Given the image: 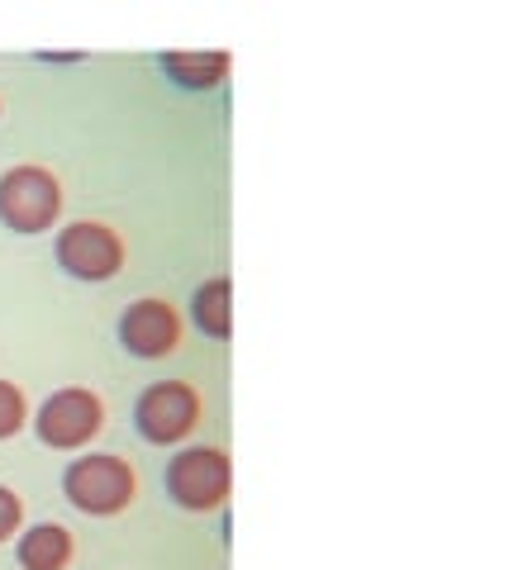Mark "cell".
Segmentation results:
<instances>
[{
  "label": "cell",
  "instance_id": "6da1fadb",
  "mask_svg": "<svg viewBox=\"0 0 509 570\" xmlns=\"http://www.w3.org/2000/svg\"><path fill=\"white\" fill-rule=\"evenodd\" d=\"M62 494L86 519H115V513H125L138 499V475L125 456L91 452V456H77L62 471Z\"/></svg>",
  "mask_w": 509,
  "mask_h": 570
},
{
  "label": "cell",
  "instance_id": "7a4b0ae2",
  "mask_svg": "<svg viewBox=\"0 0 509 570\" xmlns=\"http://www.w3.org/2000/svg\"><path fill=\"white\" fill-rule=\"evenodd\" d=\"M62 214V186L48 167H10L0 176V224L10 234H48Z\"/></svg>",
  "mask_w": 509,
  "mask_h": 570
},
{
  "label": "cell",
  "instance_id": "3957f363",
  "mask_svg": "<svg viewBox=\"0 0 509 570\" xmlns=\"http://www.w3.org/2000/svg\"><path fill=\"white\" fill-rule=\"evenodd\" d=\"M167 499L186 513H209L229 499V485H234V466L229 456L219 448H186L167 461Z\"/></svg>",
  "mask_w": 509,
  "mask_h": 570
},
{
  "label": "cell",
  "instance_id": "277c9868",
  "mask_svg": "<svg viewBox=\"0 0 509 570\" xmlns=\"http://www.w3.org/2000/svg\"><path fill=\"white\" fill-rule=\"evenodd\" d=\"M200 395H196V385H186V381H157L148 385L144 395H138L134 404V428H138V438L153 442V448H172V442H182L196 433V423H200Z\"/></svg>",
  "mask_w": 509,
  "mask_h": 570
},
{
  "label": "cell",
  "instance_id": "5b68a950",
  "mask_svg": "<svg viewBox=\"0 0 509 570\" xmlns=\"http://www.w3.org/2000/svg\"><path fill=\"white\" fill-rule=\"evenodd\" d=\"M100 428H105V404L96 390H81V385H67L58 395H48L43 409L33 414V433H39V442L52 452L86 448Z\"/></svg>",
  "mask_w": 509,
  "mask_h": 570
},
{
  "label": "cell",
  "instance_id": "8992f818",
  "mask_svg": "<svg viewBox=\"0 0 509 570\" xmlns=\"http://www.w3.org/2000/svg\"><path fill=\"white\" fill-rule=\"evenodd\" d=\"M58 266L72 281H110L125 266V238L96 219L67 224L58 234Z\"/></svg>",
  "mask_w": 509,
  "mask_h": 570
},
{
  "label": "cell",
  "instance_id": "52a82bcc",
  "mask_svg": "<svg viewBox=\"0 0 509 570\" xmlns=\"http://www.w3.org/2000/svg\"><path fill=\"white\" fill-rule=\"evenodd\" d=\"M119 347L138 362H157V356H172L182 347V318L167 299H134V305L119 314Z\"/></svg>",
  "mask_w": 509,
  "mask_h": 570
},
{
  "label": "cell",
  "instance_id": "ba28073f",
  "mask_svg": "<svg viewBox=\"0 0 509 570\" xmlns=\"http://www.w3.org/2000/svg\"><path fill=\"white\" fill-rule=\"evenodd\" d=\"M190 318H196V328L205 337H215V343L234 337V281L215 276V281L196 285V295H190Z\"/></svg>",
  "mask_w": 509,
  "mask_h": 570
},
{
  "label": "cell",
  "instance_id": "9c48e42d",
  "mask_svg": "<svg viewBox=\"0 0 509 570\" xmlns=\"http://www.w3.org/2000/svg\"><path fill=\"white\" fill-rule=\"evenodd\" d=\"M14 557H20V570H67V561H72V532L62 523H39L20 532Z\"/></svg>",
  "mask_w": 509,
  "mask_h": 570
},
{
  "label": "cell",
  "instance_id": "30bf717a",
  "mask_svg": "<svg viewBox=\"0 0 509 570\" xmlns=\"http://www.w3.org/2000/svg\"><path fill=\"white\" fill-rule=\"evenodd\" d=\"M163 71L182 91H215L229 77V52H163Z\"/></svg>",
  "mask_w": 509,
  "mask_h": 570
},
{
  "label": "cell",
  "instance_id": "8fae6325",
  "mask_svg": "<svg viewBox=\"0 0 509 570\" xmlns=\"http://www.w3.org/2000/svg\"><path fill=\"white\" fill-rule=\"evenodd\" d=\"M25 423H29V409H25L20 385L0 381V442H6V438H14V433H20Z\"/></svg>",
  "mask_w": 509,
  "mask_h": 570
},
{
  "label": "cell",
  "instance_id": "7c38bea8",
  "mask_svg": "<svg viewBox=\"0 0 509 570\" xmlns=\"http://www.w3.org/2000/svg\"><path fill=\"white\" fill-rule=\"evenodd\" d=\"M20 528H25V499L10 485H0V542H10Z\"/></svg>",
  "mask_w": 509,
  "mask_h": 570
}]
</instances>
